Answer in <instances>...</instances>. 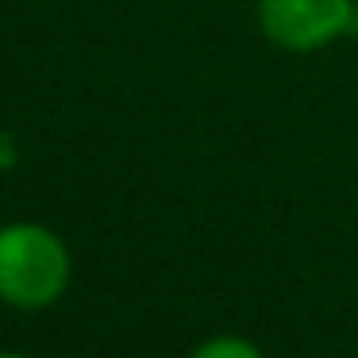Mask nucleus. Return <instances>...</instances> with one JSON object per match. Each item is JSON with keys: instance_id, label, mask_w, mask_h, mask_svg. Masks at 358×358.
I'll return each instance as SVG.
<instances>
[{"instance_id": "obj_4", "label": "nucleus", "mask_w": 358, "mask_h": 358, "mask_svg": "<svg viewBox=\"0 0 358 358\" xmlns=\"http://www.w3.org/2000/svg\"><path fill=\"white\" fill-rule=\"evenodd\" d=\"M0 358H31V355H20V350H0Z\"/></svg>"}, {"instance_id": "obj_3", "label": "nucleus", "mask_w": 358, "mask_h": 358, "mask_svg": "<svg viewBox=\"0 0 358 358\" xmlns=\"http://www.w3.org/2000/svg\"><path fill=\"white\" fill-rule=\"evenodd\" d=\"M189 358H266V355L258 350L255 339H247V335H212L201 347H193Z\"/></svg>"}, {"instance_id": "obj_1", "label": "nucleus", "mask_w": 358, "mask_h": 358, "mask_svg": "<svg viewBox=\"0 0 358 358\" xmlns=\"http://www.w3.org/2000/svg\"><path fill=\"white\" fill-rule=\"evenodd\" d=\"M70 247L50 227L20 220L0 227V301L12 308H50L70 285Z\"/></svg>"}, {"instance_id": "obj_2", "label": "nucleus", "mask_w": 358, "mask_h": 358, "mask_svg": "<svg viewBox=\"0 0 358 358\" xmlns=\"http://www.w3.org/2000/svg\"><path fill=\"white\" fill-rule=\"evenodd\" d=\"M355 0H258V27L281 50H324L355 31Z\"/></svg>"}]
</instances>
